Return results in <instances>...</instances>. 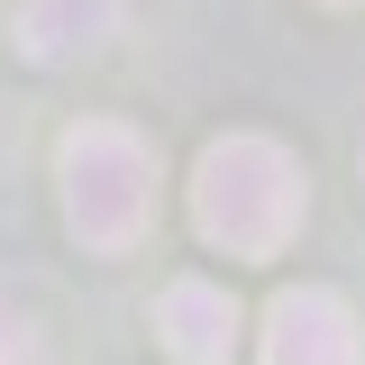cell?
Wrapping results in <instances>:
<instances>
[{"label": "cell", "instance_id": "cell-1", "mask_svg": "<svg viewBox=\"0 0 365 365\" xmlns=\"http://www.w3.org/2000/svg\"><path fill=\"white\" fill-rule=\"evenodd\" d=\"M192 228L228 256H283V237L302 228V165L274 137H210L201 174H192Z\"/></svg>", "mask_w": 365, "mask_h": 365}, {"label": "cell", "instance_id": "cell-4", "mask_svg": "<svg viewBox=\"0 0 365 365\" xmlns=\"http://www.w3.org/2000/svg\"><path fill=\"white\" fill-rule=\"evenodd\" d=\"M155 329H165V347L182 365H228V347H237V302H228L220 283L182 274V283H165V302H155Z\"/></svg>", "mask_w": 365, "mask_h": 365}, {"label": "cell", "instance_id": "cell-3", "mask_svg": "<svg viewBox=\"0 0 365 365\" xmlns=\"http://www.w3.org/2000/svg\"><path fill=\"white\" fill-rule=\"evenodd\" d=\"M356 311L329 283H292L265 311V365H356Z\"/></svg>", "mask_w": 365, "mask_h": 365}, {"label": "cell", "instance_id": "cell-6", "mask_svg": "<svg viewBox=\"0 0 365 365\" xmlns=\"http://www.w3.org/2000/svg\"><path fill=\"white\" fill-rule=\"evenodd\" d=\"M0 365H37V338H28L19 319H0Z\"/></svg>", "mask_w": 365, "mask_h": 365}, {"label": "cell", "instance_id": "cell-5", "mask_svg": "<svg viewBox=\"0 0 365 365\" xmlns=\"http://www.w3.org/2000/svg\"><path fill=\"white\" fill-rule=\"evenodd\" d=\"M119 37V0H28L19 9V55L28 64H83Z\"/></svg>", "mask_w": 365, "mask_h": 365}, {"label": "cell", "instance_id": "cell-2", "mask_svg": "<svg viewBox=\"0 0 365 365\" xmlns=\"http://www.w3.org/2000/svg\"><path fill=\"white\" fill-rule=\"evenodd\" d=\"M55 182H64L73 237L101 247V256H128L146 237V220H155V155L110 119H91V128H73L55 146Z\"/></svg>", "mask_w": 365, "mask_h": 365}]
</instances>
